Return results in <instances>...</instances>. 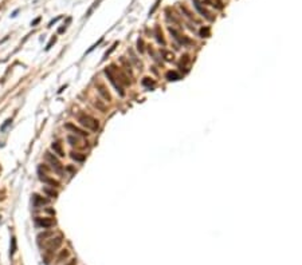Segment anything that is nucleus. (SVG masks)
<instances>
[{"instance_id": "obj_1", "label": "nucleus", "mask_w": 302, "mask_h": 265, "mask_svg": "<svg viewBox=\"0 0 302 265\" xmlns=\"http://www.w3.org/2000/svg\"><path fill=\"white\" fill-rule=\"evenodd\" d=\"M78 122H79L83 127L91 130V131H97V130L99 129V122L96 118H93L91 115H89V114L81 113L79 115H78Z\"/></svg>"}, {"instance_id": "obj_2", "label": "nucleus", "mask_w": 302, "mask_h": 265, "mask_svg": "<svg viewBox=\"0 0 302 265\" xmlns=\"http://www.w3.org/2000/svg\"><path fill=\"white\" fill-rule=\"evenodd\" d=\"M45 158H46V161L51 165V169H52L58 175H63V166H62V164L58 161V158L55 157L54 154H51V153L47 152L45 154Z\"/></svg>"}, {"instance_id": "obj_3", "label": "nucleus", "mask_w": 302, "mask_h": 265, "mask_svg": "<svg viewBox=\"0 0 302 265\" xmlns=\"http://www.w3.org/2000/svg\"><path fill=\"white\" fill-rule=\"evenodd\" d=\"M105 75L108 76L109 82H110L111 85H113V87L116 88V91H117L118 94L121 95V97H124V95H125V91H124V88H122V85H121V83L117 80V78L113 75V73H111L110 68H106V70H105Z\"/></svg>"}, {"instance_id": "obj_4", "label": "nucleus", "mask_w": 302, "mask_h": 265, "mask_svg": "<svg viewBox=\"0 0 302 265\" xmlns=\"http://www.w3.org/2000/svg\"><path fill=\"white\" fill-rule=\"evenodd\" d=\"M110 70H111V73H113V75L117 78V80L121 83V85H124V86H129V85H130V80H129L128 75H125V74L122 73L118 67H116L114 64H113V66H110Z\"/></svg>"}, {"instance_id": "obj_5", "label": "nucleus", "mask_w": 302, "mask_h": 265, "mask_svg": "<svg viewBox=\"0 0 302 265\" xmlns=\"http://www.w3.org/2000/svg\"><path fill=\"white\" fill-rule=\"evenodd\" d=\"M60 244H62V236L52 237V238L47 240L45 244H43V246H45L47 250H54V249H57L58 246H60Z\"/></svg>"}, {"instance_id": "obj_6", "label": "nucleus", "mask_w": 302, "mask_h": 265, "mask_svg": "<svg viewBox=\"0 0 302 265\" xmlns=\"http://www.w3.org/2000/svg\"><path fill=\"white\" fill-rule=\"evenodd\" d=\"M195 7H196V10L201 13V16H204L207 20H210V22H213V20H215V18L212 16V13H211L210 11L207 10V8H204V7L201 6V3H199V1H195Z\"/></svg>"}, {"instance_id": "obj_7", "label": "nucleus", "mask_w": 302, "mask_h": 265, "mask_svg": "<svg viewBox=\"0 0 302 265\" xmlns=\"http://www.w3.org/2000/svg\"><path fill=\"white\" fill-rule=\"evenodd\" d=\"M169 32L172 34V36L176 39V40L179 42V43L181 44H191V40L188 38H185V36H181V34L179 31H176L175 28H172V27H169Z\"/></svg>"}, {"instance_id": "obj_8", "label": "nucleus", "mask_w": 302, "mask_h": 265, "mask_svg": "<svg viewBox=\"0 0 302 265\" xmlns=\"http://www.w3.org/2000/svg\"><path fill=\"white\" fill-rule=\"evenodd\" d=\"M65 127H66L67 130H70V131L78 134V135H82V137H87V135H89V132H86L85 130L79 129V127H77L75 125H73V123H66V125H65Z\"/></svg>"}, {"instance_id": "obj_9", "label": "nucleus", "mask_w": 302, "mask_h": 265, "mask_svg": "<svg viewBox=\"0 0 302 265\" xmlns=\"http://www.w3.org/2000/svg\"><path fill=\"white\" fill-rule=\"evenodd\" d=\"M36 222H38V225L42 226V228H51V226H54L55 225L54 218H38Z\"/></svg>"}, {"instance_id": "obj_10", "label": "nucleus", "mask_w": 302, "mask_h": 265, "mask_svg": "<svg viewBox=\"0 0 302 265\" xmlns=\"http://www.w3.org/2000/svg\"><path fill=\"white\" fill-rule=\"evenodd\" d=\"M97 90H98L99 95H101V97L105 99V101H108V102L111 101V97H110V94H109L108 88H106L104 85H101V83H99V85H97Z\"/></svg>"}, {"instance_id": "obj_11", "label": "nucleus", "mask_w": 302, "mask_h": 265, "mask_svg": "<svg viewBox=\"0 0 302 265\" xmlns=\"http://www.w3.org/2000/svg\"><path fill=\"white\" fill-rule=\"evenodd\" d=\"M32 201H34V206H35V208H39V206H43V205H47L48 204L47 198H42L38 194H34V196H32Z\"/></svg>"}, {"instance_id": "obj_12", "label": "nucleus", "mask_w": 302, "mask_h": 265, "mask_svg": "<svg viewBox=\"0 0 302 265\" xmlns=\"http://www.w3.org/2000/svg\"><path fill=\"white\" fill-rule=\"evenodd\" d=\"M39 180L43 181V182H46V183H48V185H51L52 187H54V186H55V187L59 186V182H58V181L52 180V178H50V177L45 175V174H40V175H39Z\"/></svg>"}, {"instance_id": "obj_13", "label": "nucleus", "mask_w": 302, "mask_h": 265, "mask_svg": "<svg viewBox=\"0 0 302 265\" xmlns=\"http://www.w3.org/2000/svg\"><path fill=\"white\" fill-rule=\"evenodd\" d=\"M51 149H52L55 154H58L59 157H65V152H63V149H62V145H60L59 142H54L52 145H51Z\"/></svg>"}, {"instance_id": "obj_14", "label": "nucleus", "mask_w": 302, "mask_h": 265, "mask_svg": "<svg viewBox=\"0 0 302 265\" xmlns=\"http://www.w3.org/2000/svg\"><path fill=\"white\" fill-rule=\"evenodd\" d=\"M165 76H167V79H168V80H173V82H175V80H179V79L181 78L180 74H177L176 71H168Z\"/></svg>"}, {"instance_id": "obj_15", "label": "nucleus", "mask_w": 302, "mask_h": 265, "mask_svg": "<svg viewBox=\"0 0 302 265\" xmlns=\"http://www.w3.org/2000/svg\"><path fill=\"white\" fill-rule=\"evenodd\" d=\"M43 193H46L47 196H50V197H57L58 196V193L54 190V187H48V186H45L43 187Z\"/></svg>"}, {"instance_id": "obj_16", "label": "nucleus", "mask_w": 302, "mask_h": 265, "mask_svg": "<svg viewBox=\"0 0 302 265\" xmlns=\"http://www.w3.org/2000/svg\"><path fill=\"white\" fill-rule=\"evenodd\" d=\"M162 56H164V59L167 60V62H172V60L175 59V56H173V54H172L171 51H167V50H162L161 51Z\"/></svg>"}, {"instance_id": "obj_17", "label": "nucleus", "mask_w": 302, "mask_h": 265, "mask_svg": "<svg viewBox=\"0 0 302 265\" xmlns=\"http://www.w3.org/2000/svg\"><path fill=\"white\" fill-rule=\"evenodd\" d=\"M71 158H73L74 161H77V162H83L85 161V155L83 154H79V153H71Z\"/></svg>"}, {"instance_id": "obj_18", "label": "nucleus", "mask_w": 302, "mask_h": 265, "mask_svg": "<svg viewBox=\"0 0 302 265\" xmlns=\"http://www.w3.org/2000/svg\"><path fill=\"white\" fill-rule=\"evenodd\" d=\"M156 39L160 44H162V46L165 44V40H164V38H162V32L160 31V27H156Z\"/></svg>"}, {"instance_id": "obj_19", "label": "nucleus", "mask_w": 302, "mask_h": 265, "mask_svg": "<svg viewBox=\"0 0 302 265\" xmlns=\"http://www.w3.org/2000/svg\"><path fill=\"white\" fill-rule=\"evenodd\" d=\"M200 35H201V38H208L211 35L210 28H208V27H203V28L200 30Z\"/></svg>"}, {"instance_id": "obj_20", "label": "nucleus", "mask_w": 302, "mask_h": 265, "mask_svg": "<svg viewBox=\"0 0 302 265\" xmlns=\"http://www.w3.org/2000/svg\"><path fill=\"white\" fill-rule=\"evenodd\" d=\"M142 85L146 86V87H150V86L155 85V80H152L150 78H144L142 79Z\"/></svg>"}, {"instance_id": "obj_21", "label": "nucleus", "mask_w": 302, "mask_h": 265, "mask_svg": "<svg viewBox=\"0 0 302 265\" xmlns=\"http://www.w3.org/2000/svg\"><path fill=\"white\" fill-rule=\"evenodd\" d=\"M121 63H122V64L125 66V70H126L128 73L132 74V67H130V63H128V62L124 59V58H121Z\"/></svg>"}, {"instance_id": "obj_22", "label": "nucleus", "mask_w": 302, "mask_h": 265, "mask_svg": "<svg viewBox=\"0 0 302 265\" xmlns=\"http://www.w3.org/2000/svg\"><path fill=\"white\" fill-rule=\"evenodd\" d=\"M94 104H96V107H97V109H99V110H101L102 113H105V111H106V106H105L104 103H102L101 101H96V103H94Z\"/></svg>"}, {"instance_id": "obj_23", "label": "nucleus", "mask_w": 302, "mask_h": 265, "mask_svg": "<svg viewBox=\"0 0 302 265\" xmlns=\"http://www.w3.org/2000/svg\"><path fill=\"white\" fill-rule=\"evenodd\" d=\"M11 244H12V246H11L10 253H11V256H12L13 253L16 252V238H15V237H12V238H11Z\"/></svg>"}, {"instance_id": "obj_24", "label": "nucleus", "mask_w": 302, "mask_h": 265, "mask_svg": "<svg viewBox=\"0 0 302 265\" xmlns=\"http://www.w3.org/2000/svg\"><path fill=\"white\" fill-rule=\"evenodd\" d=\"M55 42H57V36H52V38L50 39V42L47 43V46H46V51H48L51 47H52V44H55Z\"/></svg>"}, {"instance_id": "obj_25", "label": "nucleus", "mask_w": 302, "mask_h": 265, "mask_svg": "<svg viewBox=\"0 0 302 265\" xmlns=\"http://www.w3.org/2000/svg\"><path fill=\"white\" fill-rule=\"evenodd\" d=\"M67 141L70 142V145H77V143H78V139H77L75 137H73V135H69V137H67Z\"/></svg>"}, {"instance_id": "obj_26", "label": "nucleus", "mask_w": 302, "mask_h": 265, "mask_svg": "<svg viewBox=\"0 0 302 265\" xmlns=\"http://www.w3.org/2000/svg\"><path fill=\"white\" fill-rule=\"evenodd\" d=\"M11 122H12V121H11V119H7L6 122H4L3 125H1V127H0V130H1V131H4V130H6L7 127H8V126H10V125H11Z\"/></svg>"}, {"instance_id": "obj_27", "label": "nucleus", "mask_w": 302, "mask_h": 265, "mask_svg": "<svg viewBox=\"0 0 302 265\" xmlns=\"http://www.w3.org/2000/svg\"><path fill=\"white\" fill-rule=\"evenodd\" d=\"M67 256H69V252H67V250L65 249L63 252L60 253V256H59V259H58V261H62V259H63V257H65V259H66Z\"/></svg>"}, {"instance_id": "obj_28", "label": "nucleus", "mask_w": 302, "mask_h": 265, "mask_svg": "<svg viewBox=\"0 0 302 265\" xmlns=\"http://www.w3.org/2000/svg\"><path fill=\"white\" fill-rule=\"evenodd\" d=\"M137 46H138V51H140V52H144V43H142V40H141V39H138V42H137Z\"/></svg>"}, {"instance_id": "obj_29", "label": "nucleus", "mask_w": 302, "mask_h": 265, "mask_svg": "<svg viewBox=\"0 0 302 265\" xmlns=\"http://www.w3.org/2000/svg\"><path fill=\"white\" fill-rule=\"evenodd\" d=\"M59 19H60V16H58V18H55V19H52V20H51L50 23H48V27H51V25L54 24V23H57V22H58V20H59Z\"/></svg>"}, {"instance_id": "obj_30", "label": "nucleus", "mask_w": 302, "mask_h": 265, "mask_svg": "<svg viewBox=\"0 0 302 265\" xmlns=\"http://www.w3.org/2000/svg\"><path fill=\"white\" fill-rule=\"evenodd\" d=\"M39 22H40V18H36V19L34 20V22H32V25H36Z\"/></svg>"}, {"instance_id": "obj_31", "label": "nucleus", "mask_w": 302, "mask_h": 265, "mask_svg": "<svg viewBox=\"0 0 302 265\" xmlns=\"http://www.w3.org/2000/svg\"><path fill=\"white\" fill-rule=\"evenodd\" d=\"M18 12H19V10H16V11H13V13H12V18H15L16 15H18Z\"/></svg>"}, {"instance_id": "obj_32", "label": "nucleus", "mask_w": 302, "mask_h": 265, "mask_svg": "<svg viewBox=\"0 0 302 265\" xmlns=\"http://www.w3.org/2000/svg\"><path fill=\"white\" fill-rule=\"evenodd\" d=\"M69 265H74V261H73V262H70V264H69Z\"/></svg>"}]
</instances>
